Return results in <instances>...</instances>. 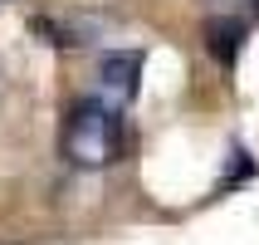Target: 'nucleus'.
Returning <instances> with one entry per match:
<instances>
[{"label":"nucleus","instance_id":"f257e3e1","mask_svg":"<svg viewBox=\"0 0 259 245\" xmlns=\"http://www.w3.org/2000/svg\"><path fill=\"white\" fill-rule=\"evenodd\" d=\"M64 157L73 167H108L117 162V113L98 98H78L64 118Z\"/></svg>","mask_w":259,"mask_h":245},{"label":"nucleus","instance_id":"f03ea898","mask_svg":"<svg viewBox=\"0 0 259 245\" xmlns=\"http://www.w3.org/2000/svg\"><path fill=\"white\" fill-rule=\"evenodd\" d=\"M103 98H108V108H117V103H132L137 98V79H142V54L137 49H117V54L103 59Z\"/></svg>","mask_w":259,"mask_h":245},{"label":"nucleus","instance_id":"7ed1b4c3","mask_svg":"<svg viewBox=\"0 0 259 245\" xmlns=\"http://www.w3.org/2000/svg\"><path fill=\"white\" fill-rule=\"evenodd\" d=\"M205 44H210V54L220 64H235L240 59V44H245V25L230 20V15H215V20H205Z\"/></svg>","mask_w":259,"mask_h":245},{"label":"nucleus","instance_id":"20e7f679","mask_svg":"<svg viewBox=\"0 0 259 245\" xmlns=\"http://www.w3.org/2000/svg\"><path fill=\"white\" fill-rule=\"evenodd\" d=\"M254 5H259V0H254Z\"/></svg>","mask_w":259,"mask_h":245}]
</instances>
